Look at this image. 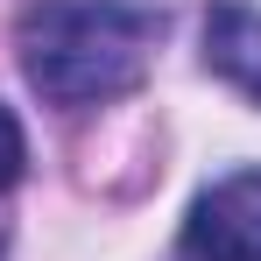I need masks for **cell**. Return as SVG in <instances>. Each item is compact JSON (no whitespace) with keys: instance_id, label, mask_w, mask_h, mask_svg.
I'll list each match as a JSON object with an SVG mask.
<instances>
[{"instance_id":"1","label":"cell","mask_w":261,"mask_h":261,"mask_svg":"<svg viewBox=\"0 0 261 261\" xmlns=\"http://www.w3.org/2000/svg\"><path fill=\"white\" fill-rule=\"evenodd\" d=\"M163 14L134 0H36L14 29L21 71L49 106H106L148 78Z\"/></svg>"},{"instance_id":"2","label":"cell","mask_w":261,"mask_h":261,"mask_svg":"<svg viewBox=\"0 0 261 261\" xmlns=\"http://www.w3.org/2000/svg\"><path fill=\"white\" fill-rule=\"evenodd\" d=\"M176 261H261V170H233L191 198Z\"/></svg>"},{"instance_id":"3","label":"cell","mask_w":261,"mask_h":261,"mask_svg":"<svg viewBox=\"0 0 261 261\" xmlns=\"http://www.w3.org/2000/svg\"><path fill=\"white\" fill-rule=\"evenodd\" d=\"M205 71L261 106V7L219 0L212 14H205Z\"/></svg>"},{"instance_id":"4","label":"cell","mask_w":261,"mask_h":261,"mask_svg":"<svg viewBox=\"0 0 261 261\" xmlns=\"http://www.w3.org/2000/svg\"><path fill=\"white\" fill-rule=\"evenodd\" d=\"M21 163H29V141H21V127H14V113L0 106V191L21 176Z\"/></svg>"}]
</instances>
